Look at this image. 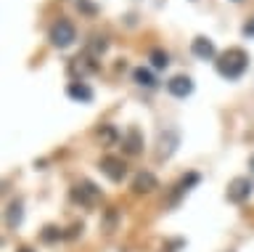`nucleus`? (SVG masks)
I'll return each mask as SVG.
<instances>
[{"instance_id": "aec40b11", "label": "nucleus", "mask_w": 254, "mask_h": 252, "mask_svg": "<svg viewBox=\"0 0 254 252\" xmlns=\"http://www.w3.org/2000/svg\"><path fill=\"white\" fill-rule=\"evenodd\" d=\"M74 3H77V8L82 13H87V16H95V13H98V5L90 3V0H74Z\"/></svg>"}, {"instance_id": "2eb2a0df", "label": "nucleus", "mask_w": 254, "mask_h": 252, "mask_svg": "<svg viewBox=\"0 0 254 252\" xmlns=\"http://www.w3.org/2000/svg\"><path fill=\"white\" fill-rule=\"evenodd\" d=\"M98 138H101L103 146H114L122 136H119V130L114 128V125H101V128H98Z\"/></svg>"}, {"instance_id": "f3484780", "label": "nucleus", "mask_w": 254, "mask_h": 252, "mask_svg": "<svg viewBox=\"0 0 254 252\" xmlns=\"http://www.w3.org/2000/svg\"><path fill=\"white\" fill-rule=\"evenodd\" d=\"M148 61H151V67H154V69H167V67H170V56H167V51H162V48L151 51Z\"/></svg>"}, {"instance_id": "f8f14e48", "label": "nucleus", "mask_w": 254, "mask_h": 252, "mask_svg": "<svg viewBox=\"0 0 254 252\" xmlns=\"http://www.w3.org/2000/svg\"><path fill=\"white\" fill-rule=\"evenodd\" d=\"M122 146H125L127 154H140V152H143V136H140V130H138V128H130V130H127L125 138H122Z\"/></svg>"}, {"instance_id": "ddd939ff", "label": "nucleus", "mask_w": 254, "mask_h": 252, "mask_svg": "<svg viewBox=\"0 0 254 252\" xmlns=\"http://www.w3.org/2000/svg\"><path fill=\"white\" fill-rule=\"evenodd\" d=\"M198 180H201V175H198V172H188V175H183V178H180V183L175 186V196H172V204L178 202L183 194H188L190 188H193V186L198 183Z\"/></svg>"}, {"instance_id": "393cba45", "label": "nucleus", "mask_w": 254, "mask_h": 252, "mask_svg": "<svg viewBox=\"0 0 254 252\" xmlns=\"http://www.w3.org/2000/svg\"><path fill=\"white\" fill-rule=\"evenodd\" d=\"M233 3H241V0H233Z\"/></svg>"}, {"instance_id": "9d476101", "label": "nucleus", "mask_w": 254, "mask_h": 252, "mask_svg": "<svg viewBox=\"0 0 254 252\" xmlns=\"http://www.w3.org/2000/svg\"><path fill=\"white\" fill-rule=\"evenodd\" d=\"M180 144V136L175 130H164L162 136H159V157L162 160H170V157L175 154V149H178Z\"/></svg>"}, {"instance_id": "1a4fd4ad", "label": "nucleus", "mask_w": 254, "mask_h": 252, "mask_svg": "<svg viewBox=\"0 0 254 252\" xmlns=\"http://www.w3.org/2000/svg\"><path fill=\"white\" fill-rule=\"evenodd\" d=\"M69 72H71V75H79V77H85V75H93V72H98V64L93 61V56H90V53H82V56L71 59V64H69Z\"/></svg>"}, {"instance_id": "9b49d317", "label": "nucleus", "mask_w": 254, "mask_h": 252, "mask_svg": "<svg viewBox=\"0 0 254 252\" xmlns=\"http://www.w3.org/2000/svg\"><path fill=\"white\" fill-rule=\"evenodd\" d=\"M154 188H159V180L154 172H138L132 178V191L135 194H151Z\"/></svg>"}, {"instance_id": "f257e3e1", "label": "nucleus", "mask_w": 254, "mask_h": 252, "mask_svg": "<svg viewBox=\"0 0 254 252\" xmlns=\"http://www.w3.org/2000/svg\"><path fill=\"white\" fill-rule=\"evenodd\" d=\"M246 67H249V53L244 48H228L217 56V61H214L217 75L225 77V80H241Z\"/></svg>"}, {"instance_id": "6ab92c4d", "label": "nucleus", "mask_w": 254, "mask_h": 252, "mask_svg": "<svg viewBox=\"0 0 254 252\" xmlns=\"http://www.w3.org/2000/svg\"><path fill=\"white\" fill-rule=\"evenodd\" d=\"M106 48H109V40H106V37H93L90 56H101V53H106Z\"/></svg>"}, {"instance_id": "f03ea898", "label": "nucleus", "mask_w": 254, "mask_h": 252, "mask_svg": "<svg viewBox=\"0 0 254 252\" xmlns=\"http://www.w3.org/2000/svg\"><path fill=\"white\" fill-rule=\"evenodd\" d=\"M48 40H51L59 51H64V48H69V45H74L77 29H74V24H71V21L59 19V21L51 27V32H48Z\"/></svg>"}, {"instance_id": "4468645a", "label": "nucleus", "mask_w": 254, "mask_h": 252, "mask_svg": "<svg viewBox=\"0 0 254 252\" xmlns=\"http://www.w3.org/2000/svg\"><path fill=\"white\" fill-rule=\"evenodd\" d=\"M21 220H24V207H21V202H11V204H8V210H5V223H8V228L21 226Z\"/></svg>"}, {"instance_id": "a211bd4d", "label": "nucleus", "mask_w": 254, "mask_h": 252, "mask_svg": "<svg viewBox=\"0 0 254 252\" xmlns=\"http://www.w3.org/2000/svg\"><path fill=\"white\" fill-rule=\"evenodd\" d=\"M40 239L48 242V244H53V242L64 239V231H61V228H56V226H45V228H43V234H40Z\"/></svg>"}, {"instance_id": "412c9836", "label": "nucleus", "mask_w": 254, "mask_h": 252, "mask_svg": "<svg viewBox=\"0 0 254 252\" xmlns=\"http://www.w3.org/2000/svg\"><path fill=\"white\" fill-rule=\"evenodd\" d=\"M241 35H244V37H254V16H252V19H249V21H246V24H244Z\"/></svg>"}, {"instance_id": "20e7f679", "label": "nucleus", "mask_w": 254, "mask_h": 252, "mask_svg": "<svg viewBox=\"0 0 254 252\" xmlns=\"http://www.w3.org/2000/svg\"><path fill=\"white\" fill-rule=\"evenodd\" d=\"M71 196H74V202L85 204V207H93V204L101 199V188L95 183H90V180H82V183H77L71 188Z\"/></svg>"}, {"instance_id": "4be33fe9", "label": "nucleus", "mask_w": 254, "mask_h": 252, "mask_svg": "<svg viewBox=\"0 0 254 252\" xmlns=\"http://www.w3.org/2000/svg\"><path fill=\"white\" fill-rule=\"evenodd\" d=\"M77 234H82V226H71V228H69V234L64 236V239H74Z\"/></svg>"}, {"instance_id": "6e6552de", "label": "nucleus", "mask_w": 254, "mask_h": 252, "mask_svg": "<svg viewBox=\"0 0 254 252\" xmlns=\"http://www.w3.org/2000/svg\"><path fill=\"white\" fill-rule=\"evenodd\" d=\"M66 96L71 101H79V104H90L93 101V88L82 80H74V83L66 85Z\"/></svg>"}, {"instance_id": "39448f33", "label": "nucleus", "mask_w": 254, "mask_h": 252, "mask_svg": "<svg viewBox=\"0 0 254 252\" xmlns=\"http://www.w3.org/2000/svg\"><path fill=\"white\" fill-rule=\"evenodd\" d=\"M98 168H101V172L111 180V183H122L125 175H127L125 162H122V160H117V157H103Z\"/></svg>"}, {"instance_id": "b1692460", "label": "nucleus", "mask_w": 254, "mask_h": 252, "mask_svg": "<svg viewBox=\"0 0 254 252\" xmlns=\"http://www.w3.org/2000/svg\"><path fill=\"white\" fill-rule=\"evenodd\" d=\"M19 252H32V250H27V247H21V250H19Z\"/></svg>"}, {"instance_id": "dca6fc26", "label": "nucleus", "mask_w": 254, "mask_h": 252, "mask_svg": "<svg viewBox=\"0 0 254 252\" xmlns=\"http://www.w3.org/2000/svg\"><path fill=\"white\" fill-rule=\"evenodd\" d=\"M132 80L140 85V88H156V80H154V75H151V69H143V67H138L132 72Z\"/></svg>"}, {"instance_id": "0eeeda50", "label": "nucleus", "mask_w": 254, "mask_h": 252, "mask_svg": "<svg viewBox=\"0 0 254 252\" xmlns=\"http://www.w3.org/2000/svg\"><path fill=\"white\" fill-rule=\"evenodd\" d=\"M167 90H170L175 98H186L193 93V80H190L188 75H175L167 80Z\"/></svg>"}, {"instance_id": "423d86ee", "label": "nucleus", "mask_w": 254, "mask_h": 252, "mask_svg": "<svg viewBox=\"0 0 254 252\" xmlns=\"http://www.w3.org/2000/svg\"><path fill=\"white\" fill-rule=\"evenodd\" d=\"M190 53H193L196 59H201V61H212V59L220 56L217 48H214V43L209 40V37H204V35H198V37L190 40Z\"/></svg>"}, {"instance_id": "5701e85b", "label": "nucleus", "mask_w": 254, "mask_h": 252, "mask_svg": "<svg viewBox=\"0 0 254 252\" xmlns=\"http://www.w3.org/2000/svg\"><path fill=\"white\" fill-rule=\"evenodd\" d=\"M249 168H252V172H254V154H252V160H249Z\"/></svg>"}, {"instance_id": "7ed1b4c3", "label": "nucleus", "mask_w": 254, "mask_h": 252, "mask_svg": "<svg viewBox=\"0 0 254 252\" xmlns=\"http://www.w3.org/2000/svg\"><path fill=\"white\" fill-rule=\"evenodd\" d=\"M252 191H254V183L249 178H244V175H238V178H233L228 183V191H225V196H228V202H233V204H241V202H246L252 196Z\"/></svg>"}]
</instances>
